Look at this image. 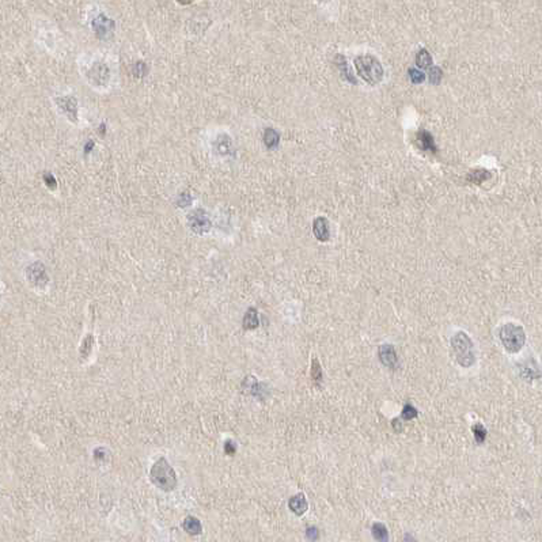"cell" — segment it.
I'll list each match as a JSON object with an SVG mask.
<instances>
[{"instance_id": "19", "label": "cell", "mask_w": 542, "mask_h": 542, "mask_svg": "<svg viewBox=\"0 0 542 542\" xmlns=\"http://www.w3.org/2000/svg\"><path fill=\"white\" fill-rule=\"evenodd\" d=\"M416 64H417L420 68H428L429 65H431L432 57H431V55L428 53V51L421 49V51L417 53V56H416Z\"/></svg>"}, {"instance_id": "13", "label": "cell", "mask_w": 542, "mask_h": 542, "mask_svg": "<svg viewBox=\"0 0 542 542\" xmlns=\"http://www.w3.org/2000/svg\"><path fill=\"white\" fill-rule=\"evenodd\" d=\"M183 527L184 530H185L188 534H191V535H200V534L203 533L201 522L196 517H192V515H189V517L184 519Z\"/></svg>"}, {"instance_id": "12", "label": "cell", "mask_w": 542, "mask_h": 542, "mask_svg": "<svg viewBox=\"0 0 542 542\" xmlns=\"http://www.w3.org/2000/svg\"><path fill=\"white\" fill-rule=\"evenodd\" d=\"M416 144L420 150L423 151H432V153H437V146L433 143V137L431 136V133L427 131H420L416 136Z\"/></svg>"}, {"instance_id": "15", "label": "cell", "mask_w": 542, "mask_h": 542, "mask_svg": "<svg viewBox=\"0 0 542 542\" xmlns=\"http://www.w3.org/2000/svg\"><path fill=\"white\" fill-rule=\"evenodd\" d=\"M537 365L535 362H534V359H531V362H529V363H525V365L522 366L521 367V375L522 378H525V379H527V381H533V379H535V378H539V367H535L534 369V366Z\"/></svg>"}, {"instance_id": "28", "label": "cell", "mask_w": 542, "mask_h": 542, "mask_svg": "<svg viewBox=\"0 0 542 542\" xmlns=\"http://www.w3.org/2000/svg\"><path fill=\"white\" fill-rule=\"evenodd\" d=\"M306 537L310 538V539H317L318 538L317 527H309V529L306 530Z\"/></svg>"}, {"instance_id": "27", "label": "cell", "mask_w": 542, "mask_h": 542, "mask_svg": "<svg viewBox=\"0 0 542 542\" xmlns=\"http://www.w3.org/2000/svg\"><path fill=\"white\" fill-rule=\"evenodd\" d=\"M44 179H45V183H47L48 187L51 188V189H55V188H56V179H55V177L52 175V174H49V173L45 174V175H44Z\"/></svg>"}, {"instance_id": "14", "label": "cell", "mask_w": 542, "mask_h": 542, "mask_svg": "<svg viewBox=\"0 0 542 542\" xmlns=\"http://www.w3.org/2000/svg\"><path fill=\"white\" fill-rule=\"evenodd\" d=\"M242 325H243L246 331H253V329H257V328H259V313H257V310H256L255 307H250V309L246 311Z\"/></svg>"}, {"instance_id": "22", "label": "cell", "mask_w": 542, "mask_h": 542, "mask_svg": "<svg viewBox=\"0 0 542 542\" xmlns=\"http://www.w3.org/2000/svg\"><path fill=\"white\" fill-rule=\"evenodd\" d=\"M311 378L315 383H321L322 378H323L321 365H319L318 359H313V363H311Z\"/></svg>"}, {"instance_id": "29", "label": "cell", "mask_w": 542, "mask_h": 542, "mask_svg": "<svg viewBox=\"0 0 542 542\" xmlns=\"http://www.w3.org/2000/svg\"><path fill=\"white\" fill-rule=\"evenodd\" d=\"M105 450L102 449V447L94 450V458H97V459H102V458L105 457Z\"/></svg>"}, {"instance_id": "4", "label": "cell", "mask_w": 542, "mask_h": 542, "mask_svg": "<svg viewBox=\"0 0 542 542\" xmlns=\"http://www.w3.org/2000/svg\"><path fill=\"white\" fill-rule=\"evenodd\" d=\"M500 341L510 353H518L526 341V333L523 328L515 323H505L500 329Z\"/></svg>"}, {"instance_id": "16", "label": "cell", "mask_w": 542, "mask_h": 542, "mask_svg": "<svg viewBox=\"0 0 542 542\" xmlns=\"http://www.w3.org/2000/svg\"><path fill=\"white\" fill-rule=\"evenodd\" d=\"M90 77L94 78L95 83L103 85L105 82H107V78H109V69L103 64H97V65H94L93 71L90 72Z\"/></svg>"}, {"instance_id": "10", "label": "cell", "mask_w": 542, "mask_h": 542, "mask_svg": "<svg viewBox=\"0 0 542 542\" xmlns=\"http://www.w3.org/2000/svg\"><path fill=\"white\" fill-rule=\"evenodd\" d=\"M313 233L318 241L327 242L329 239V223L325 218H317L313 223Z\"/></svg>"}, {"instance_id": "11", "label": "cell", "mask_w": 542, "mask_h": 542, "mask_svg": "<svg viewBox=\"0 0 542 542\" xmlns=\"http://www.w3.org/2000/svg\"><path fill=\"white\" fill-rule=\"evenodd\" d=\"M288 507H290V510H291L294 514H297L298 517H301V515H303V514L307 511L309 504H307L306 496L301 492V493H298V495L293 496V497L290 499Z\"/></svg>"}, {"instance_id": "21", "label": "cell", "mask_w": 542, "mask_h": 542, "mask_svg": "<svg viewBox=\"0 0 542 542\" xmlns=\"http://www.w3.org/2000/svg\"><path fill=\"white\" fill-rule=\"evenodd\" d=\"M489 177H491V174L488 173L487 170H475V171H472V173L467 175V178L471 179L472 183L475 184H481Z\"/></svg>"}, {"instance_id": "17", "label": "cell", "mask_w": 542, "mask_h": 542, "mask_svg": "<svg viewBox=\"0 0 542 542\" xmlns=\"http://www.w3.org/2000/svg\"><path fill=\"white\" fill-rule=\"evenodd\" d=\"M280 141V135L277 133V131L272 129V128H267L265 132H264V143L267 146L269 150L277 149Z\"/></svg>"}, {"instance_id": "23", "label": "cell", "mask_w": 542, "mask_h": 542, "mask_svg": "<svg viewBox=\"0 0 542 542\" xmlns=\"http://www.w3.org/2000/svg\"><path fill=\"white\" fill-rule=\"evenodd\" d=\"M416 416H417V409H416L411 403L405 404V405H404L403 413H401V417H403L404 420H412L415 419Z\"/></svg>"}, {"instance_id": "1", "label": "cell", "mask_w": 542, "mask_h": 542, "mask_svg": "<svg viewBox=\"0 0 542 542\" xmlns=\"http://www.w3.org/2000/svg\"><path fill=\"white\" fill-rule=\"evenodd\" d=\"M150 480L157 488L171 492L177 487V475L165 457H161L150 469Z\"/></svg>"}, {"instance_id": "25", "label": "cell", "mask_w": 542, "mask_h": 542, "mask_svg": "<svg viewBox=\"0 0 542 542\" xmlns=\"http://www.w3.org/2000/svg\"><path fill=\"white\" fill-rule=\"evenodd\" d=\"M428 75H429V81H431V83H433V85H438V83L441 82L442 71L439 68H431V71H429Z\"/></svg>"}, {"instance_id": "24", "label": "cell", "mask_w": 542, "mask_h": 542, "mask_svg": "<svg viewBox=\"0 0 542 542\" xmlns=\"http://www.w3.org/2000/svg\"><path fill=\"white\" fill-rule=\"evenodd\" d=\"M409 78H411V81L413 82V83H421V82L425 81V75H424L423 72L413 69V68L409 69Z\"/></svg>"}, {"instance_id": "5", "label": "cell", "mask_w": 542, "mask_h": 542, "mask_svg": "<svg viewBox=\"0 0 542 542\" xmlns=\"http://www.w3.org/2000/svg\"><path fill=\"white\" fill-rule=\"evenodd\" d=\"M26 276H27V280L30 283L35 285V287H44L48 283V280H49L48 279L47 271H45V267L41 263L31 264L26 269Z\"/></svg>"}, {"instance_id": "3", "label": "cell", "mask_w": 542, "mask_h": 542, "mask_svg": "<svg viewBox=\"0 0 542 542\" xmlns=\"http://www.w3.org/2000/svg\"><path fill=\"white\" fill-rule=\"evenodd\" d=\"M355 67L357 69V74L369 85H377L383 78V68L374 56L366 55L356 57Z\"/></svg>"}, {"instance_id": "26", "label": "cell", "mask_w": 542, "mask_h": 542, "mask_svg": "<svg viewBox=\"0 0 542 542\" xmlns=\"http://www.w3.org/2000/svg\"><path fill=\"white\" fill-rule=\"evenodd\" d=\"M235 451H237V445L234 443L231 439H229V441H226L225 443V453L226 454H229V455H234L235 454Z\"/></svg>"}, {"instance_id": "2", "label": "cell", "mask_w": 542, "mask_h": 542, "mask_svg": "<svg viewBox=\"0 0 542 542\" xmlns=\"http://www.w3.org/2000/svg\"><path fill=\"white\" fill-rule=\"evenodd\" d=\"M451 348H453L455 359L463 367H472L476 363L475 351H473V343L469 336L465 332H458L451 339Z\"/></svg>"}, {"instance_id": "20", "label": "cell", "mask_w": 542, "mask_h": 542, "mask_svg": "<svg viewBox=\"0 0 542 542\" xmlns=\"http://www.w3.org/2000/svg\"><path fill=\"white\" fill-rule=\"evenodd\" d=\"M472 431H473V435H475L476 442H477L479 445H481V443L485 442V439H487V428L484 427L483 424L481 423L475 424L473 428H472Z\"/></svg>"}, {"instance_id": "8", "label": "cell", "mask_w": 542, "mask_h": 542, "mask_svg": "<svg viewBox=\"0 0 542 542\" xmlns=\"http://www.w3.org/2000/svg\"><path fill=\"white\" fill-rule=\"evenodd\" d=\"M93 29L98 37H102V35H106L107 31H112L115 29V22L103 14H98V17L94 18Z\"/></svg>"}, {"instance_id": "7", "label": "cell", "mask_w": 542, "mask_h": 542, "mask_svg": "<svg viewBox=\"0 0 542 542\" xmlns=\"http://www.w3.org/2000/svg\"><path fill=\"white\" fill-rule=\"evenodd\" d=\"M378 356H379V360H381L382 365L386 366V367H389V369H395V367H397L399 357H397V353H395L394 347H391L389 344H385V345H381V347H379Z\"/></svg>"}, {"instance_id": "6", "label": "cell", "mask_w": 542, "mask_h": 542, "mask_svg": "<svg viewBox=\"0 0 542 542\" xmlns=\"http://www.w3.org/2000/svg\"><path fill=\"white\" fill-rule=\"evenodd\" d=\"M191 227L192 230L197 234L207 233L209 229V221H208L207 213L203 209H196L193 213H191Z\"/></svg>"}, {"instance_id": "9", "label": "cell", "mask_w": 542, "mask_h": 542, "mask_svg": "<svg viewBox=\"0 0 542 542\" xmlns=\"http://www.w3.org/2000/svg\"><path fill=\"white\" fill-rule=\"evenodd\" d=\"M57 105L61 109L64 115L68 116V119H71L72 121H77V99L72 97H64L59 98L57 99Z\"/></svg>"}, {"instance_id": "18", "label": "cell", "mask_w": 542, "mask_h": 542, "mask_svg": "<svg viewBox=\"0 0 542 542\" xmlns=\"http://www.w3.org/2000/svg\"><path fill=\"white\" fill-rule=\"evenodd\" d=\"M371 531H373L374 538L377 541H383L386 542L389 539V533H387V529H386L385 525H382L379 522H375L371 527Z\"/></svg>"}]
</instances>
